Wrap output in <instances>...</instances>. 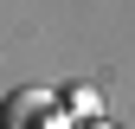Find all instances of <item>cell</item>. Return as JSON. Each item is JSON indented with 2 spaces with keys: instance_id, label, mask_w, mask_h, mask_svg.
Returning <instances> with one entry per match:
<instances>
[{
  "instance_id": "1",
  "label": "cell",
  "mask_w": 135,
  "mask_h": 129,
  "mask_svg": "<svg viewBox=\"0 0 135 129\" xmlns=\"http://www.w3.org/2000/svg\"><path fill=\"white\" fill-rule=\"evenodd\" d=\"M45 116H52V97H45V90H13L7 110H0V129H32Z\"/></svg>"
},
{
  "instance_id": "2",
  "label": "cell",
  "mask_w": 135,
  "mask_h": 129,
  "mask_svg": "<svg viewBox=\"0 0 135 129\" xmlns=\"http://www.w3.org/2000/svg\"><path fill=\"white\" fill-rule=\"evenodd\" d=\"M90 129H109V123H90Z\"/></svg>"
}]
</instances>
